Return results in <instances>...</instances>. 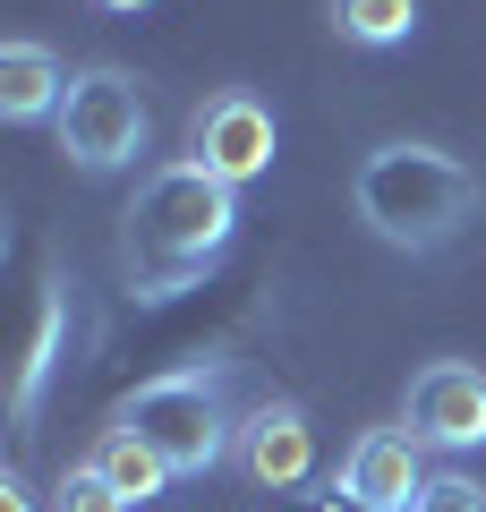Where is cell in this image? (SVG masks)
Instances as JSON below:
<instances>
[{
    "instance_id": "8fae6325",
    "label": "cell",
    "mask_w": 486,
    "mask_h": 512,
    "mask_svg": "<svg viewBox=\"0 0 486 512\" xmlns=\"http://www.w3.org/2000/svg\"><path fill=\"white\" fill-rule=\"evenodd\" d=\"M86 461H94V470H103L111 487L128 495V504H145V495H162V487H171V470H162V453H154V444H137L128 427H103Z\"/></svg>"
},
{
    "instance_id": "277c9868",
    "label": "cell",
    "mask_w": 486,
    "mask_h": 512,
    "mask_svg": "<svg viewBox=\"0 0 486 512\" xmlns=\"http://www.w3.org/2000/svg\"><path fill=\"white\" fill-rule=\"evenodd\" d=\"M60 154H69L77 171H120L145 154V137H154V111H145L137 77L128 69H77L69 77V103H60Z\"/></svg>"
},
{
    "instance_id": "9c48e42d",
    "label": "cell",
    "mask_w": 486,
    "mask_h": 512,
    "mask_svg": "<svg viewBox=\"0 0 486 512\" xmlns=\"http://www.w3.org/2000/svg\"><path fill=\"white\" fill-rule=\"evenodd\" d=\"M60 103H69V69L43 43H9L0 52V111L9 120H60Z\"/></svg>"
},
{
    "instance_id": "52a82bcc",
    "label": "cell",
    "mask_w": 486,
    "mask_h": 512,
    "mask_svg": "<svg viewBox=\"0 0 486 512\" xmlns=\"http://www.w3.org/2000/svg\"><path fill=\"white\" fill-rule=\"evenodd\" d=\"M342 487L367 495L376 512H410L418 495H427V470H418V436L410 427H367L359 444H350L342 461Z\"/></svg>"
},
{
    "instance_id": "e0dca14e",
    "label": "cell",
    "mask_w": 486,
    "mask_h": 512,
    "mask_svg": "<svg viewBox=\"0 0 486 512\" xmlns=\"http://www.w3.org/2000/svg\"><path fill=\"white\" fill-rule=\"evenodd\" d=\"M94 9H120V18H128V9H154V0H94Z\"/></svg>"
},
{
    "instance_id": "7c38bea8",
    "label": "cell",
    "mask_w": 486,
    "mask_h": 512,
    "mask_svg": "<svg viewBox=\"0 0 486 512\" xmlns=\"http://www.w3.org/2000/svg\"><path fill=\"white\" fill-rule=\"evenodd\" d=\"M333 18H342V35L350 43H410V26H418V0H333Z\"/></svg>"
},
{
    "instance_id": "5bb4252c",
    "label": "cell",
    "mask_w": 486,
    "mask_h": 512,
    "mask_svg": "<svg viewBox=\"0 0 486 512\" xmlns=\"http://www.w3.org/2000/svg\"><path fill=\"white\" fill-rule=\"evenodd\" d=\"M410 512H486V487L478 478H427V495Z\"/></svg>"
},
{
    "instance_id": "7a4b0ae2",
    "label": "cell",
    "mask_w": 486,
    "mask_h": 512,
    "mask_svg": "<svg viewBox=\"0 0 486 512\" xmlns=\"http://www.w3.org/2000/svg\"><path fill=\"white\" fill-rule=\"evenodd\" d=\"M478 214V180L461 154L444 146H376L359 163V222L384 248H444L461 222Z\"/></svg>"
},
{
    "instance_id": "ba28073f",
    "label": "cell",
    "mask_w": 486,
    "mask_h": 512,
    "mask_svg": "<svg viewBox=\"0 0 486 512\" xmlns=\"http://www.w3.org/2000/svg\"><path fill=\"white\" fill-rule=\"evenodd\" d=\"M307 461H316V444H307V419L290 402L248 410V427H239V470H248L256 487H299Z\"/></svg>"
},
{
    "instance_id": "8992f818",
    "label": "cell",
    "mask_w": 486,
    "mask_h": 512,
    "mask_svg": "<svg viewBox=\"0 0 486 512\" xmlns=\"http://www.w3.org/2000/svg\"><path fill=\"white\" fill-rule=\"evenodd\" d=\"M188 163L214 171L222 188L256 180V171L273 163V111L256 103V94H214V103L197 111V128H188Z\"/></svg>"
},
{
    "instance_id": "4fadbf2b",
    "label": "cell",
    "mask_w": 486,
    "mask_h": 512,
    "mask_svg": "<svg viewBox=\"0 0 486 512\" xmlns=\"http://www.w3.org/2000/svg\"><path fill=\"white\" fill-rule=\"evenodd\" d=\"M60 512H137V504H128V495L111 487V478L94 470V461H77V470L60 478Z\"/></svg>"
},
{
    "instance_id": "5b68a950",
    "label": "cell",
    "mask_w": 486,
    "mask_h": 512,
    "mask_svg": "<svg viewBox=\"0 0 486 512\" xmlns=\"http://www.w3.org/2000/svg\"><path fill=\"white\" fill-rule=\"evenodd\" d=\"M410 436L435 453H478L486 444V376L461 359H435L410 376Z\"/></svg>"
},
{
    "instance_id": "3957f363",
    "label": "cell",
    "mask_w": 486,
    "mask_h": 512,
    "mask_svg": "<svg viewBox=\"0 0 486 512\" xmlns=\"http://www.w3.org/2000/svg\"><path fill=\"white\" fill-rule=\"evenodd\" d=\"M111 427H128L137 444H154L171 478H205L222 453H231V410H222V376L214 367H171V376L137 384Z\"/></svg>"
},
{
    "instance_id": "9a60e30c",
    "label": "cell",
    "mask_w": 486,
    "mask_h": 512,
    "mask_svg": "<svg viewBox=\"0 0 486 512\" xmlns=\"http://www.w3.org/2000/svg\"><path fill=\"white\" fill-rule=\"evenodd\" d=\"M307 512H376V504H367V495H350L342 478H333V487H324V495H316V504H307Z\"/></svg>"
},
{
    "instance_id": "2e32d148",
    "label": "cell",
    "mask_w": 486,
    "mask_h": 512,
    "mask_svg": "<svg viewBox=\"0 0 486 512\" xmlns=\"http://www.w3.org/2000/svg\"><path fill=\"white\" fill-rule=\"evenodd\" d=\"M0 512H35V504H26V487H18V478H0Z\"/></svg>"
},
{
    "instance_id": "6da1fadb",
    "label": "cell",
    "mask_w": 486,
    "mask_h": 512,
    "mask_svg": "<svg viewBox=\"0 0 486 512\" xmlns=\"http://www.w3.org/2000/svg\"><path fill=\"white\" fill-rule=\"evenodd\" d=\"M231 231H239V188H222L214 171H197V163H162L120 214L128 291L171 299V291H188V282H205V265L231 248Z\"/></svg>"
},
{
    "instance_id": "30bf717a",
    "label": "cell",
    "mask_w": 486,
    "mask_h": 512,
    "mask_svg": "<svg viewBox=\"0 0 486 512\" xmlns=\"http://www.w3.org/2000/svg\"><path fill=\"white\" fill-rule=\"evenodd\" d=\"M60 333H69V299H60V282H43L35 291V325H26V350H18V384H9V410H18V419L43 410V384H52V367H60Z\"/></svg>"
}]
</instances>
